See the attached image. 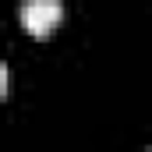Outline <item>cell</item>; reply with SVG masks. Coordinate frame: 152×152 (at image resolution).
I'll use <instances>...</instances> for the list:
<instances>
[{
    "instance_id": "obj_1",
    "label": "cell",
    "mask_w": 152,
    "mask_h": 152,
    "mask_svg": "<svg viewBox=\"0 0 152 152\" xmlns=\"http://www.w3.org/2000/svg\"><path fill=\"white\" fill-rule=\"evenodd\" d=\"M64 18V7L57 0H25L21 4V28L36 39H46Z\"/></svg>"
},
{
    "instance_id": "obj_2",
    "label": "cell",
    "mask_w": 152,
    "mask_h": 152,
    "mask_svg": "<svg viewBox=\"0 0 152 152\" xmlns=\"http://www.w3.org/2000/svg\"><path fill=\"white\" fill-rule=\"evenodd\" d=\"M0 96H7V67H0Z\"/></svg>"
}]
</instances>
